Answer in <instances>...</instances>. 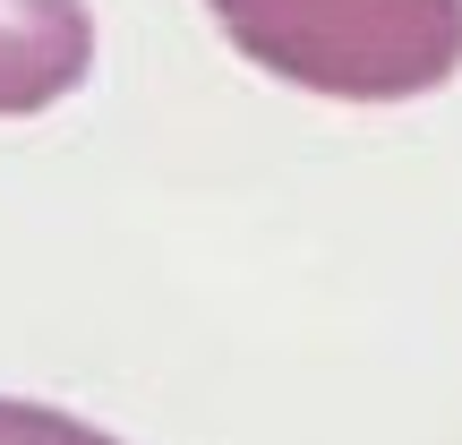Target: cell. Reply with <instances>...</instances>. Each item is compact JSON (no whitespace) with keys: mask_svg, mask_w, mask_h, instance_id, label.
Segmentation results:
<instances>
[{"mask_svg":"<svg viewBox=\"0 0 462 445\" xmlns=\"http://www.w3.org/2000/svg\"><path fill=\"white\" fill-rule=\"evenodd\" d=\"M231 51L334 103L437 95L462 69V0H206Z\"/></svg>","mask_w":462,"mask_h":445,"instance_id":"cell-1","label":"cell"},{"mask_svg":"<svg viewBox=\"0 0 462 445\" xmlns=\"http://www.w3.org/2000/svg\"><path fill=\"white\" fill-rule=\"evenodd\" d=\"M95 69L86 0H0V120L51 112Z\"/></svg>","mask_w":462,"mask_h":445,"instance_id":"cell-2","label":"cell"},{"mask_svg":"<svg viewBox=\"0 0 462 445\" xmlns=\"http://www.w3.org/2000/svg\"><path fill=\"white\" fill-rule=\"evenodd\" d=\"M0 445H120V437L86 429V420L51 412V403H9L0 394Z\"/></svg>","mask_w":462,"mask_h":445,"instance_id":"cell-3","label":"cell"}]
</instances>
